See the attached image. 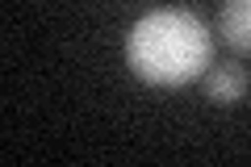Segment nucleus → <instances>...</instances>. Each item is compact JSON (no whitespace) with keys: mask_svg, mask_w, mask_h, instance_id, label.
Segmentation results:
<instances>
[{"mask_svg":"<svg viewBox=\"0 0 251 167\" xmlns=\"http://www.w3.org/2000/svg\"><path fill=\"white\" fill-rule=\"evenodd\" d=\"M205 92L218 105H234V100L247 92V75H243V67H234V63H218L205 75Z\"/></svg>","mask_w":251,"mask_h":167,"instance_id":"obj_3","label":"nucleus"},{"mask_svg":"<svg viewBox=\"0 0 251 167\" xmlns=\"http://www.w3.org/2000/svg\"><path fill=\"white\" fill-rule=\"evenodd\" d=\"M126 63L147 84H188L209 67V29L184 9H155L134 21Z\"/></svg>","mask_w":251,"mask_h":167,"instance_id":"obj_1","label":"nucleus"},{"mask_svg":"<svg viewBox=\"0 0 251 167\" xmlns=\"http://www.w3.org/2000/svg\"><path fill=\"white\" fill-rule=\"evenodd\" d=\"M218 29H222V38L234 50L251 54V0H226L222 17H218Z\"/></svg>","mask_w":251,"mask_h":167,"instance_id":"obj_2","label":"nucleus"}]
</instances>
